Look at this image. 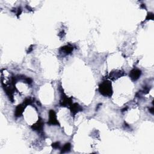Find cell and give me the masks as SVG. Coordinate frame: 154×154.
<instances>
[{"label": "cell", "mask_w": 154, "mask_h": 154, "mask_svg": "<svg viewBox=\"0 0 154 154\" xmlns=\"http://www.w3.org/2000/svg\"><path fill=\"white\" fill-rule=\"evenodd\" d=\"M99 93L105 97H110L113 94L111 83L109 81H104L99 85Z\"/></svg>", "instance_id": "1"}, {"label": "cell", "mask_w": 154, "mask_h": 154, "mask_svg": "<svg viewBox=\"0 0 154 154\" xmlns=\"http://www.w3.org/2000/svg\"><path fill=\"white\" fill-rule=\"evenodd\" d=\"M48 124L51 125H59L58 120L57 119L56 113L54 110H51L49 112V120L48 122Z\"/></svg>", "instance_id": "2"}, {"label": "cell", "mask_w": 154, "mask_h": 154, "mask_svg": "<svg viewBox=\"0 0 154 154\" xmlns=\"http://www.w3.org/2000/svg\"><path fill=\"white\" fill-rule=\"evenodd\" d=\"M141 75V71L138 69H134L130 73V77L132 81H137L140 77Z\"/></svg>", "instance_id": "3"}, {"label": "cell", "mask_w": 154, "mask_h": 154, "mask_svg": "<svg viewBox=\"0 0 154 154\" xmlns=\"http://www.w3.org/2000/svg\"><path fill=\"white\" fill-rule=\"evenodd\" d=\"M63 96L62 95L61 99L60 100V105L61 107H67V106H71L72 105V98L67 97L65 94L63 93Z\"/></svg>", "instance_id": "4"}, {"label": "cell", "mask_w": 154, "mask_h": 154, "mask_svg": "<svg viewBox=\"0 0 154 154\" xmlns=\"http://www.w3.org/2000/svg\"><path fill=\"white\" fill-rule=\"evenodd\" d=\"M44 125V123L43 120L40 119V120H39L35 124H34L32 126H31V128H32V129L34 131L40 132L42 131V130H43Z\"/></svg>", "instance_id": "5"}, {"label": "cell", "mask_w": 154, "mask_h": 154, "mask_svg": "<svg viewBox=\"0 0 154 154\" xmlns=\"http://www.w3.org/2000/svg\"><path fill=\"white\" fill-rule=\"evenodd\" d=\"M70 107L71 113L73 115H75L78 112H79V111H81L83 110L82 107L77 103L72 104Z\"/></svg>", "instance_id": "6"}, {"label": "cell", "mask_w": 154, "mask_h": 154, "mask_svg": "<svg viewBox=\"0 0 154 154\" xmlns=\"http://www.w3.org/2000/svg\"><path fill=\"white\" fill-rule=\"evenodd\" d=\"M125 75H126V73H125L124 72H122V71H115L110 73V78L114 80V79H118L122 76H124Z\"/></svg>", "instance_id": "7"}, {"label": "cell", "mask_w": 154, "mask_h": 154, "mask_svg": "<svg viewBox=\"0 0 154 154\" xmlns=\"http://www.w3.org/2000/svg\"><path fill=\"white\" fill-rule=\"evenodd\" d=\"M26 107V105L24 103L18 105L17 107L16 108L15 116L17 117H20L22 114L23 111H24V109Z\"/></svg>", "instance_id": "8"}, {"label": "cell", "mask_w": 154, "mask_h": 154, "mask_svg": "<svg viewBox=\"0 0 154 154\" xmlns=\"http://www.w3.org/2000/svg\"><path fill=\"white\" fill-rule=\"evenodd\" d=\"M73 50V47L69 45L64 46L61 48V50L62 51V52H64V54H65L66 55H67L69 54H71V53L72 52Z\"/></svg>", "instance_id": "9"}, {"label": "cell", "mask_w": 154, "mask_h": 154, "mask_svg": "<svg viewBox=\"0 0 154 154\" xmlns=\"http://www.w3.org/2000/svg\"><path fill=\"white\" fill-rule=\"evenodd\" d=\"M71 148V143H66V144L63 146V147L61 149V153H65V152H69Z\"/></svg>", "instance_id": "10"}, {"label": "cell", "mask_w": 154, "mask_h": 154, "mask_svg": "<svg viewBox=\"0 0 154 154\" xmlns=\"http://www.w3.org/2000/svg\"><path fill=\"white\" fill-rule=\"evenodd\" d=\"M52 147H53V148H54V149H58V148H60V143H59V142H56V143H52Z\"/></svg>", "instance_id": "11"}, {"label": "cell", "mask_w": 154, "mask_h": 154, "mask_svg": "<svg viewBox=\"0 0 154 154\" xmlns=\"http://www.w3.org/2000/svg\"><path fill=\"white\" fill-rule=\"evenodd\" d=\"M146 20H149V19L153 20V14L152 13H149L147 15V17H146Z\"/></svg>", "instance_id": "12"}, {"label": "cell", "mask_w": 154, "mask_h": 154, "mask_svg": "<svg viewBox=\"0 0 154 154\" xmlns=\"http://www.w3.org/2000/svg\"><path fill=\"white\" fill-rule=\"evenodd\" d=\"M149 111H150V112H151L152 114L153 113V107H152L151 109H149Z\"/></svg>", "instance_id": "13"}]
</instances>
